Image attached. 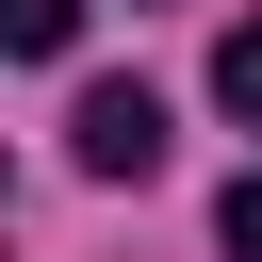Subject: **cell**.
<instances>
[{
  "mask_svg": "<svg viewBox=\"0 0 262 262\" xmlns=\"http://www.w3.org/2000/svg\"><path fill=\"white\" fill-rule=\"evenodd\" d=\"M213 246H229V262H262V164L229 180V213H213Z\"/></svg>",
  "mask_w": 262,
  "mask_h": 262,
  "instance_id": "obj_4",
  "label": "cell"
},
{
  "mask_svg": "<svg viewBox=\"0 0 262 262\" xmlns=\"http://www.w3.org/2000/svg\"><path fill=\"white\" fill-rule=\"evenodd\" d=\"M0 33H16V49H66V33H82V0H0Z\"/></svg>",
  "mask_w": 262,
  "mask_h": 262,
  "instance_id": "obj_3",
  "label": "cell"
},
{
  "mask_svg": "<svg viewBox=\"0 0 262 262\" xmlns=\"http://www.w3.org/2000/svg\"><path fill=\"white\" fill-rule=\"evenodd\" d=\"M213 98L262 131V16H229V33H213Z\"/></svg>",
  "mask_w": 262,
  "mask_h": 262,
  "instance_id": "obj_2",
  "label": "cell"
},
{
  "mask_svg": "<svg viewBox=\"0 0 262 262\" xmlns=\"http://www.w3.org/2000/svg\"><path fill=\"white\" fill-rule=\"evenodd\" d=\"M66 164H82V180H147V164H164V98H147V82H82Z\"/></svg>",
  "mask_w": 262,
  "mask_h": 262,
  "instance_id": "obj_1",
  "label": "cell"
}]
</instances>
